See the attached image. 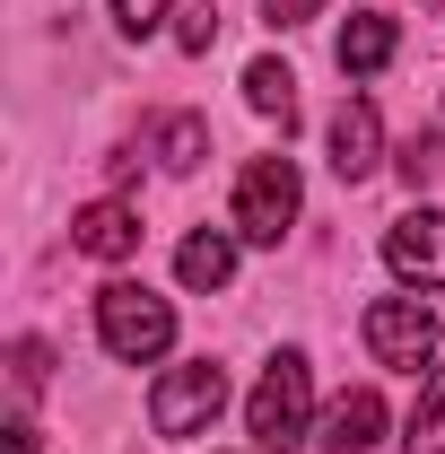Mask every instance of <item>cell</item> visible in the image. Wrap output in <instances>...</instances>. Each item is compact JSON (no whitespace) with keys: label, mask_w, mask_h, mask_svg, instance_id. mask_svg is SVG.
I'll return each instance as SVG.
<instances>
[{"label":"cell","mask_w":445,"mask_h":454,"mask_svg":"<svg viewBox=\"0 0 445 454\" xmlns=\"http://www.w3.org/2000/svg\"><path fill=\"white\" fill-rule=\"evenodd\" d=\"M97 340H105L122 367H149L175 349V306L140 280H105L97 288Z\"/></svg>","instance_id":"cell-1"},{"label":"cell","mask_w":445,"mask_h":454,"mask_svg":"<svg viewBox=\"0 0 445 454\" xmlns=\"http://www.w3.org/2000/svg\"><path fill=\"white\" fill-rule=\"evenodd\" d=\"M306 411H315V376H306L297 349H279L271 367H262V385L245 394V437H254V454H288L306 437Z\"/></svg>","instance_id":"cell-2"},{"label":"cell","mask_w":445,"mask_h":454,"mask_svg":"<svg viewBox=\"0 0 445 454\" xmlns=\"http://www.w3.org/2000/svg\"><path fill=\"white\" fill-rule=\"evenodd\" d=\"M227 411V367L219 358H192V367H167L158 394H149V428L158 437H201Z\"/></svg>","instance_id":"cell-3"},{"label":"cell","mask_w":445,"mask_h":454,"mask_svg":"<svg viewBox=\"0 0 445 454\" xmlns=\"http://www.w3.org/2000/svg\"><path fill=\"white\" fill-rule=\"evenodd\" d=\"M297 227V158H254L236 175V236L245 245H279Z\"/></svg>","instance_id":"cell-4"},{"label":"cell","mask_w":445,"mask_h":454,"mask_svg":"<svg viewBox=\"0 0 445 454\" xmlns=\"http://www.w3.org/2000/svg\"><path fill=\"white\" fill-rule=\"evenodd\" d=\"M367 349H376V367H437V306H419V297H376L367 306Z\"/></svg>","instance_id":"cell-5"},{"label":"cell","mask_w":445,"mask_h":454,"mask_svg":"<svg viewBox=\"0 0 445 454\" xmlns=\"http://www.w3.org/2000/svg\"><path fill=\"white\" fill-rule=\"evenodd\" d=\"M385 271L410 288H445V210H410L385 227Z\"/></svg>","instance_id":"cell-6"},{"label":"cell","mask_w":445,"mask_h":454,"mask_svg":"<svg viewBox=\"0 0 445 454\" xmlns=\"http://www.w3.org/2000/svg\"><path fill=\"white\" fill-rule=\"evenodd\" d=\"M376 167H385V122H376L367 97H340V114H332V175L358 184V175H376Z\"/></svg>","instance_id":"cell-7"},{"label":"cell","mask_w":445,"mask_h":454,"mask_svg":"<svg viewBox=\"0 0 445 454\" xmlns=\"http://www.w3.org/2000/svg\"><path fill=\"white\" fill-rule=\"evenodd\" d=\"M376 437H385V402L367 394V385L340 394L332 411H324V428H315V446H324V454H367Z\"/></svg>","instance_id":"cell-8"},{"label":"cell","mask_w":445,"mask_h":454,"mask_svg":"<svg viewBox=\"0 0 445 454\" xmlns=\"http://www.w3.org/2000/svg\"><path fill=\"white\" fill-rule=\"evenodd\" d=\"M70 245L97 254V262H122V254H140V219H131L122 201H88V210L70 219Z\"/></svg>","instance_id":"cell-9"},{"label":"cell","mask_w":445,"mask_h":454,"mask_svg":"<svg viewBox=\"0 0 445 454\" xmlns=\"http://www.w3.org/2000/svg\"><path fill=\"white\" fill-rule=\"evenodd\" d=\"M175 280L183 288H227L236 280V236H227V227H192L183 254H175Z\"/></svg>","instance_id":"cell-10"},{"label":"cell","mask_w":445,"mask_h":454,"mask_svg":"<svg viewBox=\"0 0 445 454\" xmlns=\"http://www.w3.org/2000/svg\"><path fill=\"white\" fill-rule=\"evenodd\" d=\"M393 44H402V35H393V18H376V9H367V18H349V27H340V70H349V79H367V70H385L393 61Z\"/></svg>","instance_id":"cell-11"},{"label":"cell","mask_w":445,"mask_h":454,"mask_svg":"<svg viewBox=\"0 0 445 454\" xmlns=\"http://www.w3.org/2000/svg\"><path fill=\"white\" fill-rule=\"evenodd\" d=\"M245 106L262 114V122H279V131L297 122V79H288V61H254V70H245Z\"/></svg>","instance_id":"cell-12"},{"label":"cell","mask_w":445,"mask_h":454,"mask_svg":"<svg viewBox=\"0 0 445 454\" xmlns=\"http://www.w3.org/2000/svg\"><path fill=\"white\" fill-rule=\"evenodd\" d=\"M201 158H210V122H201V114H167V122H158V167L192 175Z\"/></svg>","instance_id":"cell-13"},{"label":"cell","mask_w":445,"mask_h":454,"mask_svg":"<svg viewBox=\"0 0 445 454\" xmlns=\"http://www.w3.org/2000/svg\"><path fill=\"white\" fill-rule=\"evenodd\" d=\"M402 454H445V367H428V385H419V411H410V437Z\"/></svg>","instance_id":"cell-14"},{"label":"cell","mask_w":445,"mask_h":454,"mask_svg":"<svg viewBox=\"0 0 445 454\" xmlns=\"http://www.w3.org/2000/svg\"><path fill=\"white\" fill-rule=\"evenodd\" d=\"M9 376H18V394H44V376H53V349H44V340H18V349H9Z\"/></svg>","instance_id":"cell-15"},{"label":"cell","mask_w":445,"mask_h":454,"mask_svg":"<svg viewBox=\"0 0 445 454\" xmlns=\"http://www.w3.org/2000/svg\"><path fill=\"white\" fill-rule=\"evenodd\" d=\"M105 9H113V27H122V35H158L175 0H105Z\"/></svg>","instance_id":"cell-16"},{"label":"cell","mask_w":445,"mask_h":454,"mask_svg":"<svg viewBox=\"0 0 445 454\" xmlns=\"http://www.w3.org/2000/svg\"><path fill=\"white\" fill-rule=\"evenodd\" d=\"M428 175H437V131H410V140H402V184L419 192Z\"/></svg>","instance_id":"cell-17"},{"label":"cell","mask_w":445,"mask_h":454,"mask_svg":"<svg viewBox=\"0 0 445 454\" xmlns=\"http://www.w3.org/2000/svg\"><path fill=\"white\" fill-rule=\"evenodd\" d=\"M175 44H183V53H210V44H219V9H183Z\"/></svg>","instance_id":"cell-18"},{"label":"cell","mask_w":445,"mask_h":454,"mask_svg":"<svg viewBox=\"0 0 445 454\" xmlns=\"http://www.w3.org/2000/svg\"><path fill=\"white\" fill-rule=\"evenodd\" d=\"M315 9H324V0H262V18H271V27H306Z\"/></svg>","instance_id":"cell-19"},{"label":"cell","mask_w":445,"mask_h":454,"mask_svg":"<svg viewBox=\"0 0 445 454\" xmlns=\"http://www.w3.org/2000/svg\"><path fill=\"white\" fill-rule=\"evenodd\" d=\"M9 454H35V428L27 419H9Z\"/></svg>","instance_id":"cell-20"}]
</instances>
